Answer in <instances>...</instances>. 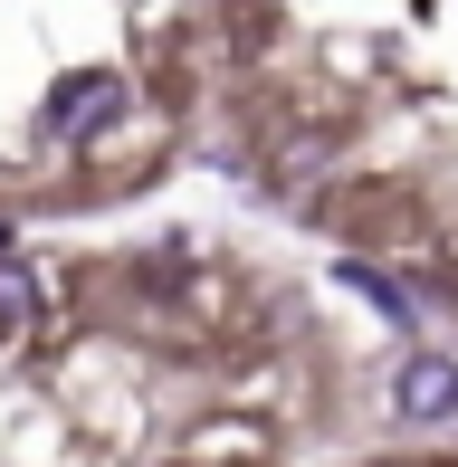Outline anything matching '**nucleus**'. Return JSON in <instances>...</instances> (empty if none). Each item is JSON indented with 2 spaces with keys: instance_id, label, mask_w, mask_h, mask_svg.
I'll use <instances>...</instances> for the list:
<instances>
[{
  "instance_id": "obj_1",
  "label": "nucleus",
  "mask_w": 458,
  "mask_h": 467,
  "mask_svg": "<svg viewBox=\"0 0 458 467\" xmlns=\"http://www.w3.org/2000/svg\"><path fill=\"white\" fill-rule=\"evenodd\" d=\"M115 115H124V77H106V67H77L68 87L48 96V134L57 143H96Z\"/></svg>"
},
{
  "instance_id": "obj_2",
  "label": "nucleus",
  "mask_w": 458,
  "mask_h": 467,
  "mask_svg": "<svg viewBox=\"0 0 458 467\" xmlns=\"http://www.w3.org/2000/svg\"><path fill=\"white\" fill-rule=\"evenodd\" d=\"M391 410L421 420V430H449L458 420V363L449 353H411V363L391 372Z\"/></svg>"
},
{
  "instance_id": "obj_3",
  "label": "nucleus",
  "mask_w": 458,
  "mask_h": 467,
  "mask_svg": "<svg viewBox=\"0 0 458 467\" xmlns=\"http://www.w3.org/2000/svg\"><path fill=\"white\" fill-rule=\"evenodd\" d=\"M19 325H38V286L19 258H0V334H19Z\"/></svg>"
},
{
  "instance_id": "obj_4",
  "label": "nucleus",
  "mask_w": 458,
  "mask_h": 467,
  "mask_svg": "<svg viewBox=\"0 0 458 467\" xmlns=\"http://www.w3.org/2000/svg\"><path fill=\"white\" fill-rule=\"evenodd\" d=\"M344 286H353V296H372V306H382V315H391V325H411V296H401V286H391V277H372V267H363V258H344Z\"/></svg>"
},
{
  "instance_id": "obj_5",
  "label": "nucleus",
  "mask_w": 458,
  "mask_h": 467,
  "mask_svg": "<svg viewBox=\"0 0 458 467\" xmlns=\"http://www.w3.org/2000/svg\"><path fill=\"white\" fill-rule=\"evenodd\" d=\"M0 258H10V229H0Z\"/></svg>"
}]
</instances>
